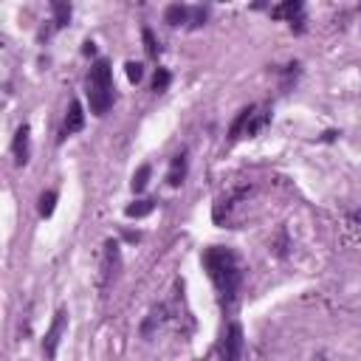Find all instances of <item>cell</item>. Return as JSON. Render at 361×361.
Instances as JSON below:
<instances>
[{
  "instance_id": "obj_13",
  "label": "cell",
  "mask_w": 361,
  "mask_h": 361,
  "mask_svg": "<svg viewBox=\"0 0 361 361\" xmlns=\"http://www.w3.org/2000/svg\"><path fill=\"white\" fill-rule=\"evenodd\" d=\"M51 9H54V23H57V26H60V29L68 26V20H71V6L62 3V0H54Z\"/></svg>"
},
{
  "instance_id": "obj_9",
  "label": "cell",
  "mask_w": 361,
  "mask_h": 361,
  "mask_svg": "<svg viewBox=\"0 0 361 361\" xmlns=\"http://www.w3.org/2000/svg\"><path fill=\"white\" fill-rule=\"evenodd\" d=\"M85 127V113H82V105L74 99L68 108V116H65V127H62V136H71V133H79Z\"/></svg>"
},
{
  "instance_id": "obj_2",
  "label": "cell",
  "mask_w": 361,
  "mask_h": 361,
  "mask_svg": "<svg viewBox=\"0 0 361 361\" xmlns=\"http://www.w3.org/2000/svg\"><path fill=\"white\" fill-rule=\"evenodd\" d=\"M88 102L90 113L105 116L113 105V71L108 60H96L88 74Z\"/></svg>"
},
{
  "instance_id": "obj_19",
  "label": "cell",
  "mask_w": 361,
  "mask_h": 361,
  "mask_svg": "<svg viewBox=\"0 0 361 361\" xmlns=\"http://www.w3.org/2000/svg\"><path fill=\"white\" fill-rule=\"evenodd\" d=\"M82 54H88V57H93V54H96V45H93L90 40L85 42V48H82Z\"/></svg>"
},
{
  "instance_id": "obj_5",
  "label": "cell",
  "mask_w": 361,
  "mask_h": 361,
  "mask_svg": "<svg viewBox=\"0 0 361 361\" xmlns=\"http://www.w3.org/2000/svg\"><path fill=\"white\" fill-rule=\"evenodd\" d=\"M166 23L170 26H184V23H189V26H203V20H206V9H189V6H181V3H175V6H170L166 9Z\"/></svg>"
},
{
  "instance_id": "obj_14",
  "label": "cell",
  "mask_w": 361,
  "mask_h": 361,
  "mask_svg": "<svg viewBox=\"0 0 361 361\" xmlns=\"http://www.w3.org/2000/svg\"><path fill=\"white\" fill-rule=\"evenodd\" d=\"M150 184V164H141L138 173L133 175V192H144Z\"/></svg>"
},
{
  "instance_id": "obj_11",
  "label": "cell",
  "mask_w": 361,
  "mask_h": 361,
  "mask_svg": "<svg viewBox=\"0 0 361 361\" xmlns=\"http://www.w3.org/2000/svg\"><path fill=\"white\" fill-rule=\"evenodd\" d=\"M184 175H186V155H175L166 181H170V186H181L184 184Z\"/></svg>"
},
{
  "instance_id": "obj_16",
  "label": "cell",
  "mask_w": 361,
  "mask_h": 361,
  "mask_svg": "<svg viewBox=\"0 0 361 361\" xmlns=\"http://www.w3.org/2000/svg\"><path fill=\"white\" fill-rule=\"evenodd\" d=\"M166 88H170V71H166V68H158V71H155V79H153V90H155V93H164Z\"/></svg>"
},
{
  "instance_id": "obj_10",
  "label": "cell",
  "mask_w": 361,
  "mask_h": 361,
  "mask_svg": "<svg viewBox=\"0 0 361 361\" xmlns=\"http://www.w3.org/2000/svg\"><path fill=\"white\" fill-rule=\"evenodd\" d=\"M302 12H305V6L299 3V0H288V3H279V6H274L271 9V17H277V20H297V23H302Z\"/></svg>"
},
{
  "instance_id": "obj_12",
  "label": "cell",
  "mask_w": 361,
  "mask_h": 361,
  "mask_svg": "<svg viewBox=\"0 0 361 361\" xmlns=\"http://www.w3.org/2000/svg\"><path fill=\"white\" fill-rule=\"evenodd\" d=\"M153 209H155V201H136V203H130L125 209V214H127V218H147Z\"/></svg>"
},
{
  "instance_id": "obj_3",
  "label": "cell",
  "mask_w": 361,
  "mask_h": 361,
  "mask_svg": "<svg viewBox=\"0 0 361 361\" xmlns=\"http://www.w3.org/2000/svg\"><path fill=\"white\" fill-rule=\"evenodd\" d=\"M269 108H262V105H249L240 110V116L234 119V125H232V138H243V136H257L262 127L269 125Z\"/></svg>"
},
{
  "instance_id": "obj_15",
  "label": "cell",
  "mask_w": 361,
  "mask_h": 361,
  "mask_svg": "<svg viewBox=\"0 0 361 361\" xmlns=\"http://www.w3.org/2000/svg\"><path fill=\"white\" fill-rule=\"evenodd\" d=\"M54 206H57V192H45V195L40 198V214L42 218H51Z\"/></svg>"
},
{
  "instance_id": "obj_17",
  "label": "cell",
  "mask_w": 361,
  "mask_h": 361,
  "mask_svg": "<svg viewBox=\"0 0 361 361\" xmlns=\"http://www.w3.org/2000/svg\"><path fill=\"white\" fill-rule=\"evenodd\" d=\"M125 68H127V79H130L133 85H138V82L144 79V65H141V62H127Z\"/></svg>"
},
{
  "instance_id": "obj_6",
  "label": "cell",
  "mask_w": 361,
  "mask_h": 361,
  "mask_svg": "<svg viewBox=\"0 0 361 361\" xmlns=\"http://www.w3.org/2000/svg\"><path fill=\"white\" fill-rule=\"evenodd\" d=\"M65 322H68L65 310H60V314L54 316V322H51V327H48L45 339H42V353H45L48 361L57 358V347H60V339H62V333H65Z\"/></svg>"
},
{
  "instance_id": "obj_8",
  "label": "cell",
  "mask_w": 361,
  "mask_h": 361,
  "mask_svg": "<svg viewBox=\"0 0 361 361\" xmlns=\"http://www.w3.org/2000/svg\"><path fill=\"white\" fill-rule=\"evenodd\" d=\"M29 141H32V130H29V125H23L20 130H17V136H14V144H12V150H14V161L23 166L29 161V155H32V150H29Z\"/></svg>"
},
{
  "instance_id": "obj_1",
  "label": "cell",
  "mask_w": 361,
  "mask_h": 361,
  "mask_svg": "<svg viewBox=\"0 0 361 361\" xmlns=\"http://www.w3.org/2000/svg\"><path fill=\"white\" fill-rule=\"evenodd\" d=\"M203 269L209 274V279L214 282L221 294V302L232 305L237 299L240 282H243V266H240V257L232 249L223 246H212L203 251Z\"/></svg>"
},
{
  "instance_id": "obj_7",
  "label": "cell",
  "mask_w": 361,
  "mask_h": 361,
  "mask_svg": "<svg viewBox=\"0 0 361 361\" xmlns=\"http://www.w3.org/2000/svg\"><path fill=\"white\" fill-rule=\"evenodd\" d=\"M119 271V243L108 240L105 243V260H102V285L110 282V277H116Z\"/></svg>"
},
{
  "instance_id": "obj_18",
  "label": "cell",
  "mask_w": 361,
  "mask_h": 361,
  "mask_svg": "<svg viewBox=\"0 0 361 361\" xmlns=\"http://www.w3.org/2000/svg\"><path fill=\"white\" fill-rule=\"evenodd\" d=\"M144 48H147V54H150L153 60L158 57V42H155V37H153L150 29H144Z\"/></svg>"
},
{
  "instance_id": "obj_4",
  "label": "cell",
  "mask_w": 361,
  "mask_h": 361,
  "mask_svg": "<svg viewBox=\"0 0 361 361\" xmlns=\"http://www.w3.org/2000/svg\"><path fill=\"white\" fill-rule=\"evenodd\" d=\"M218 356L221 361H240L243 358V327L237 322H232L223 333V339L218 345Z\"/></svg>"
}]
</instances>
